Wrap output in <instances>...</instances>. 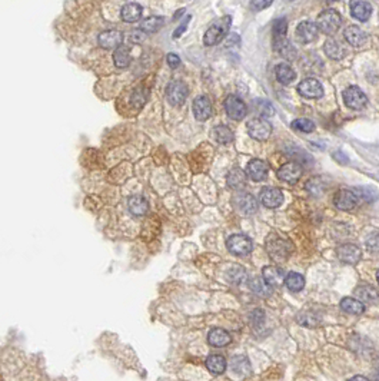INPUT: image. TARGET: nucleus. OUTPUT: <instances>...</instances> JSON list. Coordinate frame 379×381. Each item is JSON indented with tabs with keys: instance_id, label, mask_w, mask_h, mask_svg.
Wrapping results in <instances>:
<instances>
[{
	"instance_id": "f257e3e1",
	"label": "nucleus",
	"mask_w": 379,
	"mask_h": 381,
	"mask_svg": "<svg viewBox=\"0 0 379 381\" xmlns=\"http://www.w3.org/2000/svg\"><path fill=\"white\" fill-rule=\"evenodd\" d=\"M265 247L270 258L278 264L288 260L293 251V244L289 240L280 237L279 234H270L266 238Z\"/></svg>"
},
{
	"instance_id": "f03ea898",
	"label": "nucleus",
	"mask_w": 379,
	"mask_h": 381,
	"mask_svg": "<svg viewBox=\"0 0 379 381\" xmlns=\"http://www.w3.org/2000/svg\"><path fill=\"white\" fill-rule=\"evenodd\" d=\"M230 25H232V18L230 16H223L219 20H216L215 23H212L209 29L206 30L205 36H203V43L206 46H215V45L220 43L226 38V35L229 33Z\"/></svg>"
},
{
	"instance_id": "7ed1b4c3",
	"label": "nucleus",
	"mask_w": 379,
	"mask_h": 381,
	"mask_svg": "<svg viewBox=\"0 0 379 381\" xmlns=\"http://www.w3.org/2000/svg\"><path fill=\"white\" fill-rule=\"evenodd\" d=\"M340 23H342V18H340L339 13L335 9H326L318 15L315 25L322 33L332 36L338 32V29L340 28Z\"/></svg>"
},
{
	"instance_id": "20e7f679",
	"label": "nucleus",
	"mask_w": 379,
	"mask_h": 381,
	"mask_svg": "<svg viewBox=\"0 0 379 381\" xmlns=\"http://www.w3.org/2000/svg\"><path fill=\"white\" fill-rule=\"evenodd\" d=\"M189 95L188 86L182 80H172L166 86V99L173 106H180Z\"/></svg>"
},
{
	"instance_id": "39448f33",
	"label": "nucleus",
	"mask_w": 379,
	"mask_h": 381,
	"mask_svg": "<svg viewBox=\"0 0 379 381\" xmlns=\"http://www.w3.org/2000/svg\"><path fill=\"white\" fill-rule=\"evenodd\" d=\"M226 247H228V250H229L233 255L243 257V255L250 254V251L253 248V244H252L249 237L242 235V234H235V235H230L229 238H228V241H226Z\"/></svg>"
},
{
	"instance_id": "423d86ee",
	"label": "nucleus",
	"mask_w": 379,
	"mask_h": 381,
	"mask_svg": "<svg viewBox=\"0 0 379 381\" xmlns=\"http://www.w3.org/2000/svg\"><path fill=\"white\" fill-rule=\"evenodd\" d=\"M246 129L250 138L256 140H266L272 133V125L263 118H253L246 123Z\"/></svg>"
},
{
	"instance_id": "0eeeda50",
	"label": "nucleus",
	"mask_w": 379,
	"mask_h": 381,
	"mask_svg": "<svg viewBox=\"0 0 379 381\" xmlns=\"http://www.w3.org/2000/svg\"><path fill=\"white\" fill-rule=\"evenodd\" d=\"M343 102L349 109L359 110L368 105V98L358 86H349L343 92Z\"/></svg>"
},
{
	"instance_id": "6e6552de",
	"label": "nucleus",
	"mask_w": 379,
	"mask_h": 381,
	"mask_svg": "<svg viewBox=\"0 0 379 381\" xmlns=\"http://www.w3.org/2000/svg\"><path fill=\"white\" fill-rule=\"evenodd\" d=\"M225 110L230 119L242 120L248 115V106L236 95H230L225 99Z\"/></svg>"
},
{
	"instance_id": "1a4fd4ad",
	"label": "nucleus",
	"mask_w": 379,
	"mask_h": 381,
	"mask_svg": "<svg viewBox=\"0 0 379 381\" xmlns=\"http://www.w3.org/2000/svg\"><path fill=\"white\" fill-rule=\"evenodd\" d=\"M298 92L300 96L308 98V99H319L323 96V88L320 82L313 78H306L302 80L298 85Z\"/></svg>"
},
{
	"instance_id": "9d476101",
	"label": "nucleus",
	"mask_w": 379,
	"mask_h": 381,
	"mask_svg": "<svg viewBox=\"0 0 379 381\" xmlns=\"http://www.w3.org/2000/svg\"><path fill=\"white\" fill-rule=\"evenodd\" d=\"M336 257L340 262L343 264H349V265H355L358 264L359 260L362 258V251L359 250L358 245L353 244H343L338 247L336 250Z\"/></svg>"
},
{
	"instance_id": "9b49d317",
	"label": "nucleus",
	"mask_w": 379,
	"mask_h": 381,
	"mask_svg": "<svg viewBox=\"0 0 379 381\" xmlns=\"http://www.w3.org/2000/svg\"><path fill=\"white\" fill-rule=\"evenodd\" d=\"M278 178L288 183H296L302 176V166L298 162H286L276 172Z\"/></svg>"
},
{
	"instance_id": "f8f14e48",
	"label": "nucleus",
	"mask_w": 379,
	"mask_h": 381,
	"mask_svg": "<svg viewBox=\"0 0 379 381\" xmlns=\"http://www.w3.org/2000/svg\"><path fill=\"white\" fill-rule=\"evenodd\" d=\"M335 207L340 211H350L358 205V197L353 190L340 189L335 194L333 198Z\"/></svg>"
},
{
	"instance_id": "ddd939ff",
	"label": "nucleus",
	"mask_w": 379,
	"mask_h": 381,
	"mask_svg": "<svg viewBox=\"0 0 379 381\" xmlns=\"http://www.w3.org/2000/svg\"><path fill=\"white\" fill-rule=\"evenodd\" d=\"M233 202L238 207V210L245 215H252L258 211V201L249 192H239L233 198Z\"/></svg>"
},
{
	"instance_id": "4468645a",
	"label": "nucleus",
	"mask_w": 379,
	"mask_h": 381,
	"mask_svg": "<svg viewBox=\"0 0 379 381\" xmlns=\"http://www.w3.org/2000/svg\"><path fill=\"white\" fill-rule=\"evenodd\" d=\"M268 172H269V166L265 160L260 159H252L248 163L246 166V176H249L250 179L255 180V182H260L263 180L266 176H268Z\"/></svg>"
},
{
	"instance_id": "2eb2a0df",
	"label": "nucleus",
	"mask_w": 379,
	"mask_h": 381,
	"mask_svg": "<svg viewBox=\"0 0 379 381\" xmlns=\"http://www.w3.org/2000/svg\"><path fill=\"white\" fill-rule=\"evenodd\" d=\"M260 202L266 208H278L283 204V194L282 190L273 186L263 188L260 192Z\"/></svg>"
},
{
	"instance_id": "dca6fc26",
	"label": "nucleus",
	"mask_w": 379,
	"mask_h": 381,
	"mask_svg": "<svg viewBox=\"0 0 379 381\" xmlns=\"http://www.w3.org/2000/svg\"><path fill=\"white\" fill-rule=\"evenodd\" d=\"M192 109H193L195 118L200 120V122L208 120L212 116V103H210L209 98L205 96V95L198 96L196 99L193 100Z\"/></svg>"
},
{
	"instance_id": "f3484780",
	"label": "nucleus",
	"mask_w": 379,
	"mask_h": 381,
	"mask_svg": "<svg viewBox=\"0 0 379 381\" xmlns=\"http://www.w3.org/2000/svg\"><path fill=\"white\" fill-rule=\"evenodd\" d=\"M98 42L102 48L105 49H118L123 42V35L119 30H105L102 32L98 38Z\"/></svg>"
},
{
	"instance_id": "a211bd4d",
	"label": "nucleus",
	"mask_w": 379,
	"mask_h": 381,
	"mask_svg": "<svg viewBox=\"0 0 379 381\" xmlns=\"http://www.w3.org/2000/svg\"><path fill=\"white\" fill-rule=\"evenodd\" d=\"M318 36V28L313 22L305 20L300 22L296 28V39L299 40L300 43H310L316 39Z\"/></svg>"
},
{
	"instance_id": "6ab92c4d",
	"label": "nucleus",
	"mask_w": 379,
	"mask_h": 381,
	"mask_svg": "<svg viewBox=\"0 0 379 381\" xmlns=\"http://www.w3.org/2000/svg\"><path fill=\"white\" fill-rule=\"evenodd\" d=\"M343 36H345V40L349 43L350 46H355V48L363 46L368 40L366 33L358 26H348L343 32Z\"/></svg>"
},
{
	"instance_id": "aec40b11",
	"label": "nucleus",
	"mask_w": 379,
	"mask_h": 381,
	"mask_svg": "<svg viewBox=\"0 0 379 381\" xmlns=\"http://www.w3.org/2000/svg\"><path fill=\"white\" fill-rule=\"evenodd\" d=\"M262 274H263V280L265 282L269 285V287H279L282 282H285V272L282 268H278V267H273V265H270V267H265L263 270H262Z\"/></svg>"
},
{
	"instance_id": "412c9836",
	"label": "nucleus",
	"mask_w": 379,
	"mask_h": 381,
	"mask_svg": "<svg viewBox=\"0 0 379 381\" xmlns=\"http://www.w3.org/2000/svg\"><path fill=\"white\" fill-rule=\"evenodd\" d=\"M349 8L350 15L359 22H366L372 15V6L369 5V2H362V0L350 2Z\"/></svg>"
},
{
	"instance_id": "4be33fe9",
	"label": "nucleus",
	"mask_w": 379,
	"mask_h": 381,
	"mask_svg": "<svg viewBox=\"0 0 379 381\" xmlns=\"http://www.w3.org/2000/svg\"><path fill=\"white\" fill-rule=\"evenodd\" d=\"M142 12H143V9H142L139 3L129 2L120 10V18L126 23H136L142 18Z\"/></svg>"
},
{
	"instance_id": "5701e85b",
	"label": "nucleus",
	"mask_w": 379,
	"mask_h": 381,
	"mask_svg": "<svg viewBox=\"0 0 379 381\" xmlns=\"http://www.w3.org/2000/svg\"><path fill=\"white\" fill-rule=\"evenodd\" d=\"M128 207L132 215L135 217H145L149 210V204L146 198H143L142 195H133L128 201Z\"/></svg>"
},
{
	"instance_id": "b1692460",
	"label": "nucleus",
	"mask_w": 379,
	"mask_h": 381,
	"mask_svg": "<svg viewBox=\"0 0 379 381\" xmlns=\"http://www.w3.org/2000/svg\"><path fill=\"white\" fill-rule=\"evenodd\" d=\"M230 334L223 328H213L209 331L208 342L212 347H225L230 342Z\"/></svg>"
},
{
	"instance_id": "393cba45",
	"label": "nucleus",
	"mask_w": 379,
	"mask_h": 381,
	"mask_svg": "<svg viewBox=\"0 0 379 381\" xmlns=\"http://www.w3.org/2000/svg\"><path fill=\"white\" fill-rule=\"evenodd\" d=\"M323 49H325V53H326V56H329L330 59H335V60L342 59V58L345 56V53H346L345 48L340 45L338 40H335V39L326 40V42H325V46H323Z\"/></svg>"
},
{
	"instance_id": "a878e982",
	"label": "nucleus",
	"mask_w": 379,
	"mask_h": 381,
	"mask_svg": "<svg viewBox=\"0 0 379 381\" xmlns=\"http://www.w3.org/2000/svg\"><path fill=\"white\" fill-rule=\"evenodd\" d=\"M296 78V73H295V70L290 68L288 63H279L278 66H276V79L279 83L282 85H289L292 83L293 80Z\"/></svg>"
},
{
	"instance_id": "bb28decb",
	"label": "nucleus",
	"mask_w": 379,
	"mask_h": 381,
	"mask_svg": "<svg viewBox=\"0 0 379 381\" xmlns=\"http://www.w3.org/2000/svg\"><path fill=\"white\" fill-rule=\"evenodd\" d=\"M226 180H228V185H229L230 188L240 189L246 183V173H245V170H242L240 168H233V169L229 170Z\"/></svg>"
},
{
	"instance_id": "cd10ccee",
	"label": "nucleus",
	"mask_w": 379,
	"mask_h": 381,
	"mask_svg": "<svg viewBox=\"0 0 379 381\" xmlns=\"http://www.w3.org/2000/svg\"><path fill=\"white\" fill-rule=\"evenodd\" d=\"M275 49L285 59L293 60L296 58V49L292 46V43L286 38L285 39L275 40Z\"/></svg>"
},
{
	"instance_id": "c85d7f7f",
	"label": "nucleus",
	"mask_w": 379,
	"mask_h": 381,
	"mask_svg": "<svg viewBox=\"0 0 379 381\" xmlns=\"http://www.w3.org/2000/svg\"><path fill=\"white\" fill-rule=\"evenodd\" d=\"M165 25V19L162 16H149L143 22H140L139 30L143 33H155Z\"/></svg>"
},
{
	"instance_id": "c756f323",
	"label": "nucleus",
	"mask_w": 379,
	"mask_h": 381,
	"mask_svg": "<svg viewBox=\"0 0 379 381\" xmlns=\"http://www.w3.org/2000/svg\"><path fill=\"white\" fill-rule=\"evenodd\" d=\"M206 368L212 372V374H222L223 371L226 370V360L223 355H219V354H213V355H209L208 360H206Z\"/></svg>"
},
{
	"instance_id": "7c9ffc66",
	"label": "nucleus",
	"mask_w": 379,
	"mask_h": 381,
	"mask_svg": "<svg viewBox=\"0 0 379 381\" xmlns=\"http://www.w3.org/2000/svg\"><path fill=\"white\" fill-rule=\"evenodd\" d=\"M212 136L220 145H226L233 140V132L226 125H218L212 130Z\"/></svg>"
},
{
	"instance_id": "2f4dec72",
	"label": "nucleus",
	"mask_w": 379,
	"mask_h": 381,
	"mask_svg": "<svg viewBox=\"0 0 379 381\" xmlns=\"http://www.w3.org/2000/svg\"><path fill=\"white\" fill-rule=\"evenodd\" d=\"M248 285H249V288L255 294H258L260 297H269L270 294H272V287H269L263 278H259V277H255V278H252V280L248 281Z\"/></svg>"
},
{
	"instance_id": "473e14b6",
	"label": "nucleus",
	"mask_w": 379,
	"mask_h": 381,
	"mask_svg": "<svg viewBox=\"0 0 379 381\" xmlns=\"http://www.w3.org/2000/svg\"><path fill=\"white\" fill-rule=\"evenodd\" d=\"M230 367L239 375H249L250 374V362L245 355H236L230 360Z\"/></svg>"
},
{
	"instance_id": "72a5a7b5",
	"label": "nucleus",
	"mask_w": 379,
	"mask_h": 381,
	"mask_svg": "<svg viewBox=\"0 0 379 381\" xmlns=\"http://www.w3.org/2000/svg\"><path fill=\"white\" fill-rule=\"evenodd\" d=\"M285 285L292 292H299L305 287V278H303V275H300L298 272H289L285 277Z\"/></svg>"
},
{
	"instance_id": "f704fd0d",
	"label": "nucleus",
	"mask_w": 379,
	"mask_h": 381,
	"mask_svg": "<svg viewBox=\"0 0 379 381\" xmlns=\"http://www.w3.org/2000/svg\"><path fill=\"white\" fill-rule=\"evenodd\" d=\"M355 295L358 297V300L363 304V302H373L378 300L379 294L378 291L375 290L370 285H360L355 290Z\"/></svg>"
},
{
	"instance_id": "c9c22d12",
	"label": "nucleus",
	"mask_w": 379,
	"mask_h": 381,
	"mask_svg": "<svg viewBox=\"0 0 379 381\" xmlns=\"http://www.w3.org/2000/svg\"><path fill=\"white\" fill-rule=\"evenodd\" d=\"M226 277L232 284H236V285H240V284L246 282V280H248L246 270L240 265H232L226 272Z\"/></svg>"
},
{
	"instance_id": "e433bc0d",
	"label": "nucleus",
	"mask_w": 379,
	"mask_h": 381,
	"mask_svg": "<svg viewBox=\"0 0 379 381\" xmlns=\"http://www.w3.org/2000/svg\"><path fill=\"white\" fill-rule=\"evenodd\" d=\"M340 308L345 312H348V314H362L365 311V305L356 298L346 297V298L340 301Z\"/></svg>"
},
{
	"instance_id": "4c0bfd02",
	"label": "nucleus",
	"mask_w": 379,
	"mask_h": 381,
	"mask_svg": "<svg viewBox=\"0 0 379 381\" xmlns=\"http://www.w3.org/2000/svg\"><path fill=\"white\" fill-rule=\"evenodd\" d=\"M113 62H115L116 68H120V69L128 68L130 63L129 49H128V48H125V46H120V48H118V49L115 50V53H113Z\"/></svg>"
},
{
	"instance_id": "58836bf2",
	"label": "nucleus",
	"mask_w": 379,
	"mask_h": 381,
	"mask_svg": "<svg viewBox=\"0 0 379 381\" xmlns=\"http://www.w3.org/2000/svg\"><path fill=\"white\" fill-rule=\"evenodd\" d=\"M326 189V182L322 176H315L306 182V190L315 195V197H319L320 194H323V190Z\"/></svg>"
},
{
	"instance_id": "ea45409f",
	"label": "nucleus",
	"mask_w": 379,
	"mask_h": 381,
	"mask_svg": "<svg viewBox=\"0 0 379 381\" xmlns=\"http://www.w3.org/2000/svg\"><path fill=\"white\" fill-rule=\"evenodd\" d=\"M355 190L358 192L356 197H360L365 202H375V201L379 198L378 190L375 188H370V186H358L355 188Z\"/></svg>"
},
{
	"instance_id": "a19ab883",
	"label": "nucleus",
	"mask_w": 379,
	"mask_h": 381,
	"mask_svg": "<svg viewBox=\"0 0 379 381\" xmlns=\"http://www.w3.org/2000/svg\"><path fill=\"white\" fill-rule=\"evenodd\" d=\"M253 109L256 110L263 119H265L266 116L269 118V116H272V115L275 113L273 106L270 105L268 100H260V99L255 100V102H253Z\"/></svg>"
},
{
	"instance_id": "79ce46f5",
	"label": "nucleus",
	"mask_w": 379,
	"mask_h": 381,
	"mask_svg": "<svg viewBox=\"0 0 379 381\" xmlns=\"http://www.w3.org/2000/svg\"><path fill=\"white\" fill-rule=\"evenodd\" d=\"M292 128L299 130V132H303V133H310L315 130V123L306 118H299V119H295L292 122Z\"/></svg>"
},
{
	"instance_id": "37998d69",
	"label": "nucleus",
	"mask_w": 379,
	"mask_h": 381,
	"mask_svg": "<svg viewBox=\"0 0 379 381\" xmlns=\"http://www.w3.org/2000/svg\"><path fill=\"white\" fill-rule=\"evenodd\" d=\"M286 32H288V22H286L285 18H280V19H278L273 23V36H275V40L285 39Z\"/></svg>"
},
{
	"instance_id": "c03bdc74",
	"label": "nucleus",
	"mask_w": 379,
	"mask_h": 381,
	"mask_svg": "<svg viewBox=\"0 0 379 381\" xmlns=\"http://www.w3.org/2000/svg\"><path fill=\"white\" fill-rule=\"evenodd\" d=\"M298 322L302 325H306V327H316L319 324V318L309 311H305L298 315Z\"/></svg>"
},
{
	"instance_id": "a18cd8bd",
	"label": "nucleus",
	"mask_w": 379,
	"mask_h": 381,
	"mask_svg": "<svg viewBox=\"0 0 379 381\" xmlns=\"http://www.w3.org/2000/svg\"><path fill=\"white\" fill-rule=\"evenodd\" d=\"M366 250L372 252V254H379V232H373L370 234L369 237L366 238L365 242Z\"/></svg>"
},
{
	"instance_id": "49530a36",
	"label": "nucleus",
	"mask_w": 379,
	"mask_h": 381,
	"mask_svg": "<svg viewBox=\"0 0 379 381\" xmlns=\"http://www.w3.org/2000/svg\"><path fill=\"white\" fill-rule=\"evenodd\" d=\"M263 320H265V314H263V311L262 310H255L250 314V322H253V324H256V325L262 324Z\"/></svg>"
},
{
	"instance_id": "de8ad7c7",
	"label": "nucleus",
	"mask_w": 379,
	"mask_h": 381,
	"mask_svg": "<svg viewBox=\"0 0 379 381\" xmlns=\"http://www.w3.org/2000/svg\"><path fill=\"white\" fill-rule=\"evenodd\" d=\"M166 60H168V65H169L172 69H176V68L180 66V58L178 55H175V53H169Z\"/></svg>"
},
{
	"instance_id": "09e8293b",
	"label": "nucleus",
	"mask_w": 379,
	"mask_h": 381,
	"mask_svg": "<svg viewBox=\"0 0 379 381\" xmlns=\"http://www.w3.org/2000/svg\"><path fill=\"white\" fill-rule=\"evenodd\" d=\"M272 5V2H260V0H255V2H250V8L255 9L256 12H260V10L266 9Z\"/></svg>"
},
{
	"instance_id": "8fccbe9b",
	"label": "nucleus",
	"mask_w": 379,
	"mask_h": 381,
	"mask_svg": "<svg viewBox=\"0 0 379 381\" xmlns=\"http://www.w3.org/2000/svg\"><path fill=\"white\" fill-rule=\"evenodd\" d=\"M145 99H146V95L142 92V90H135L133 95H132V102L136 103V100L139 102V106H142L145 103Z\"/></svg>"
},
{
	"instance_id": "3c124183",
	"label": "nucleus",
	"mask_w": 379,
	"mask_h": 381,
	"mask_svg": "<svg viewBox=\"0 0 379 381\" xmlns=\"http://www.w3.org/2000/svg\"><path fill=\"white\" fill-rule=\"evenodd\" d=\"M189 20H190V16H188L186 19L183 20V23L180 25L178 29L175 30V33H173V38H176V39H178V38H180V36H182V33H183V32L186 30V28H188V25H189Z\"/></svg>"
},
{
	"instance_id": "603ef678",
	"label": "nucleus",
	"mask_w": 379,
	"mask_h": 381,
	"mask_svg": "<svg viewBox=\"0 0 379 381\" xmlns=\"http://www.w3.org/2000/svg\"><path fill=\"white\" fill-rule=\"evenodd\" d=\"M333 158L338 160V162H340V163H348V156H345L340 150L333 153Z\"/></svg>"
},
{
	"instance_id": "864d4df0",
	"label": "nucleus",
	"mask_w": 379,
	"mask_h": 381,
	"mask_svg": "<svg viewBox=\"0 0 379 381\" xmlns=\"http://www.w3.org/2000/svg\"><path fill=\"white\" fill-rule=\"evenodd\" d=\"M348 381H369L366 377H363V375H355V377H352L350 380Z\"/></svg>"
},
{
	"instance_id": "5fc2aeb1",
	"label": "nucleus",
	"mask_w": 379,
	"mask_h": 381,
	"mask_svg": "<svg viewBox=\"0 0 379 381\" xmlns=\"http://www.w3.org/2000/svg\"><path fill=\"white\" fill-rule=\"evenodd\" d=\"M376 280H378V284H379V270H378V272H376Z\"/></svg>"
},
{
	"instance_id": "6e6d98bb",
	"label": "nucleus",
	"mask_w": 379,
	"mask_h": 381,
	"mask_svg": "<svg viewBox=\"0 0 379 381\" xmlns=\"http://www.w3.org/2000/svg\"><path fill=\"white\" fill-rule=\"evenodd\" d=\"M376 381H379V374H378V377H376Z\"/></svg>"
}]
</instances>
